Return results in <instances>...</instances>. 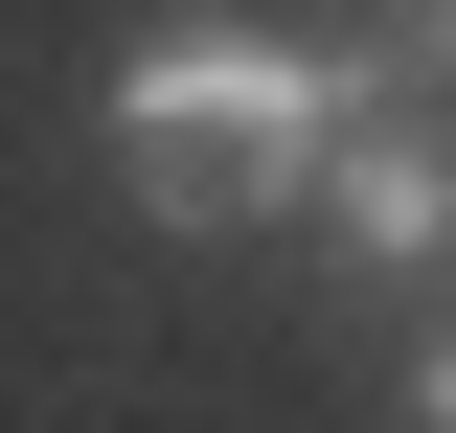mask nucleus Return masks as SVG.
<instances>
[{
  "label": "nucleus",
  "instance_id": "obj_1",
  "mask_svg": "<svg viewBox=\"0 0 456 433\" xmlns=\"http://www.w3.org/2000/svg\"><path fill=\"white\" fill-rule=\"evenodd\" d=\"M320 46L297 23H160V46L114 69V183L160 228H274L297 183H320Z\"/></svg>",
  "mask_w": 456,
  "mask_h": 433
},
{
  "label": "nucleus",
  "instance_id": "obj_2",
  "mask_svg": "<svg viewBox=\"0 0 456 433\" xmlns=\"http://www.w3.org/2000/svg\"><path fill=\"white\" fill-rule=\"evenodd\" d=\"M297 206H320V251H342V274H456V114H411V92H342Z\"/></svg>",
  "mask_w": 456,
  "mask_h": 433
},
{
  "label": "nucleus",
  "instance_id": "obj_3",
  "mask_svg": "<svg viewBox=\"0 0 456 433\" xmlns=\"http://www.w3.org/2000/svg\"><path fill=\"white\" fill-rule=\"evenodd\" d=\"M320 92H411V114H456V0H365L320 46Z\"/></svg>",
  "mask_w": 456,
  "mask_h": 433
},
{
  "label": "nucleus",
  "instance_id": "obj_4",
  "mask_svg": "<svg viewBox=\"0 0 456 433\" xmlns=\"http://www.w3.org/2000/svg\"><path fill=\"white\" fill-rule=\"evenodd\" d=\"M411 411H434V433H456V320H434V365H411Z\"/></svg>",
  "mask_w": 456,
  "mask_h": 433
}]
</instances>
